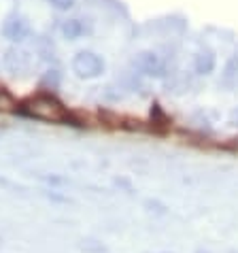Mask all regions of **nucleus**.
<instances>
[{"label": "nucleus", "mask_w": 238, "mask_h": 253, "mask_svg": "<svg viewBox=\"0 0 238 253\" xmlns=\"http://www.w3.org/2000/svg\"><path fill=\"white\" fill-rule=\"evenodd\" d=\"M24 111L37 119H43V122H68V111L53 96H34L24 104Z\"/></svg>", "instance_id": "1"}, {"label": "nucleus", "mask_w": 238, "mask_h": 253, "mask_svg": "<svg viewBox=\"0 0 238 253\" xmlns=\"http://www.w3.org/2000/svg\"><path fill=\"white\" fill-rule=\"evenodd\" d=\"M73 68L79 77H96V75L102 73L104 64L98 55L89 53V51H81V53H77V58L73 62Z\"/></svg>", "instance_id": "2"}, {"label": "nucleus", "mask_w": 238, "mask_h": 253, "mask_svg": "<svg viewBox=\"0 0 238 253\" xmlns=\"http://www.w3.org/2000/svg\"><path fill=\"white\" fill-rule=\"evenodd\" d=\"M4 32L9 34V37H11L13 41H17V39H22L24 34H26V26H24L22 19H11V22L6 24Z\"/></svg>", "instance_id": "3"}, {"label": "nucleus", "mask_w": 238, "mask_h": 253, "mask_svg": "<svg viewBox=\"0 0 238 253\" xmlns=\"http://www.w3.org/2000/svg\"><path fill=\"white\" fill-rule=\"evenodd\" d=\"M15 109H17V100L4 87H0V113H9V111Z\"/></svg>", "instance_id": "4"}, {"label": "nucleus", "mask_w": 238, "mask_h": 253, "mask_svg": "<svg viewBox=\"0 0 238 253\" xmlns=\"http://www.w3.org/2000/svg\"><path fill=\"white\" fill-rule=\"evenodd\" d=\"M64 32L66 34H75V32H79V26H77V22H71V24L64 26Z\"/></svg>", "instance_id": "5"}, {"label": "nucleus", "mask_w": 238, "mask_h": 253, "mask_svg": "<svg viewBox=\"0 0 238 253\" xmlns=\"http://www.w3.org/2000/svg\"><path fill=\"white\" fill-rule=\"evenodd\" d=\"M53 2H55V4H58V6H60V9H68V6H71V4H73V0H53Z\"/></svg>", "instance_id": "6"}]
</instances>
